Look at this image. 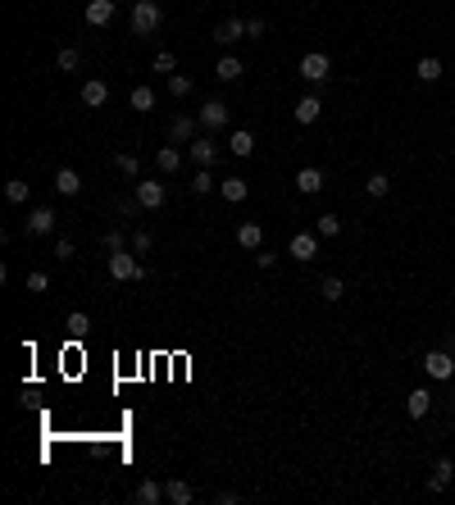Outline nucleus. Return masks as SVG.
<instances>
[{"mask_svg":"<svg viewBox=\"0 0 455 505\" xmlns=\"http://www.w3.org/2000/svg\"><path fill=\"white\" fill-rule=\"evenodd\" d=\"M110 278H114V283H141L146 269H141L137 250H114V255H110Z\"/></svg>","mask_w":455,"mask_h":505,"instance_id":"f257e3e1","label":"nucleus"},{"mask_svg":"<svg viewBox=\"0 0 455 505\" xmlns=\"http://www.w3.org/2000/svg\"><path fill=\"white\" fill-rule=\"evenodd\" d=\"M160 23H164V14H160L155 0H132V32L137 37H150Z\"/></svg>","mask_w":455,"mask_h":505,"instance_id":"f03ea898","label":"nucleus"},{"mask_svg":"<svg viewBox=\"0 0 455 505\" xmlns=\"http://www.w3.org/2000/svg\"><path fill=\"white\" fill-rule=\"evenodd\" d=\"M328 73H333V60H328L323 51L301 55V77H305V82H328Z\"/></svg>","mask_w":455,"mask_h":505,"instance_id":"7ed1b4c3","label":"nucleus"},{"mask_svg":"<svg viewBox=\"0 0 455 505\" xmlns=\"http://www.w3.org/2000/svg\"><path fill=\"white\" fill-rule=\"evenodd\" d=\"M196 119H200V128H205V132H219V128H228L232 110H228L224 101H205V105H200V114H196Z\"/></svg>","mask_w":455,"mask_h":505,"instance_id":"20e7f679","label":"nucleus"},{"mask_svg":"<svg viewBox=\"0 0 455 505\" xmlns=\"http://www.w3.org/2000/svg\"><path fill=\"white\" fill-rule=\"evenodd\" d=\"M196 128H200V119H191V114H173L169 141H173V146H191V141H196Z\"/></svg>","mask_w":455,"mask_h":505,"instance_id":"39448f33","label":"nucleus"},{"mask_svg":"<svg viewBox=\"0 0 455 505\" xmlns=\"http://www.w3.org/2000/svg\"><path fill=\"white\" fill-rule=\"evenodd\" d=\"M287 255L301 260V264H309V260L319 255V232H296V237L287 241Z\"/></svg>","mask_w":455,"mask_h":505,"instance_id":"423d86ee","label":"nucleus"},{"mask_svg":"<svg viewBox=\"0 0 455 505\" xmlns=\"http://www.w3.org/2000/svg\"><path fill=\"white\" fill-rule=\"evenodd\" d=\"M187 155L200 164V169H214V164H219V155H224V151H219V141H214V137H196V141L187 146Z\"/></svg>","mask_w":455,"mask_h":505,"instance_id":"0eeeda50","label":"nucleus"},{"mask_svg":"<svg viewBox=\"0 0 455 505\" xmlns=\"http://www.w3.org/2000/svg\"><path fill=\"white\" fill-rule=\"evenodd\" d=\"M423 373L437 378V383H447V378H455V360H451L447 351H428V355H423Z\"/></svg>","mask_w":455,"mask_h":505,"instance_id":"6e6552de","label":"nucleus"},{"mask_svg":"<svg viewBox=\"0 0 455 505\" xmlns=\"http://www.w3.org/2000/svg\"><path fill=\"white\" fill-rule=\"evenodd\" d=\"M82 105H86V110H101V105H110V82H101V77H86V82H82Z\"/></svg>","mask_w":455,"mask_h":505,"instance_id":"1a4fd4ad","label":"nucleus"},{"mask_svg":"<svg viewBox=\"0 0 455 505\" xmlns=\"http://www.w3.org/2000/svg\"><path fill=\"white\" fill-rule=\"evenodd\" d=\"M137 205H141V210H160V205H164V182L137 178Z\"/></svg>","mask_w":455,"mask_h":505,"instance_id":"9d476101","label":"nucleus"},{"mask_svg":"<svg viewBox=\"0 0 455 505\" xmlns=\"http://www.w3.org/2000/svg\"><path fill=\"white\" fill-rule=\"evenodd\" d=\"M428 410H432V392L428 387H414V392L405 396V414H410V419H428Z\"/></svg>","mask_w":455,"mask_h":505,"instance_id":"9b49d317","label":"nucleus"},{"mask_svg":"<svg viewBox=\"0 0 455 505\" xmlns=\"http://www.w3.org/2000/svg\"><path fill=\"white\" fill-rule=\"evenodd\" d=\"M210 37H214L219 46H232V41H241V37H246V18H224V23H219V27H214Z\"/></svg>","mask_w":455,"mask_h":505,"instance_id":"f8f14e48","label":"nucleus"},{"mask_svg":"<svg viewBox=\"0 0 455 505\" xmlns=\"http://www.w3.org/2000/svg\"><path fill=\"white\" fill-rule=\"evenodd\" d=\"M323 187H328L323 169H301V173H296V191H301V196H319Z\"/></svg>","mask_w":455,"mask_h":505,"instance_id":"ddd939ff","label":"nucleus"},{"mask_svg":"<svg viewBox=\"0 0 455 505\" xmlns=\"http://www.w3.org/2000/svg\"><path fill=\"white\" fill-rule=\"evenodd\" d=\"M55 210H46V205H37L32 215H27V232H32V237H46V232H55Z\"/></svg>","mask_w":455,"mask_h":505,"instance_id":"4468645a","label":"nucleus"},{"mask_svg":"<svg viewBox=\"0 0 455 505\" xmlns=\"http://www.w3.org/2000/svg\"><path fill=\"white\" fill-rule=\"evenodd\" d=\"M82 18L91 27H105L114 18V0H86V9H82Z\"/></svg>","mask_w":455,"mask_h":505,"instance_id":"2eb2a0df","label":"nucleus"},{"mask_svg":"<svg viewBox=\"0 0 455 505\" xmlns=\"http://www.w3.org/2000/svg\"><path fill=\"white\" fill-rule=\"evenodd\" d=\"M164 501L191 505V501H196V487H191V482H182V478H169V482H164Z\"/></svg>","mask_w":455,"mask_h":505,"instance_id":"dca6fc26","label":"nucleus"},{"mask_svg":"<svg viewBox=\"0 0 455 505\" xmlns=\"http://www.w3.org/2000/svg\"><path fill=\"white\" fill-rule=\"evenodd\" d=\"M292 114H296V123H301V128H309V123H319V114H323V105H319V96H301Z\"/></svg>","mask_w":455,"mask_h":505,"instance_id":"f3484780","label":"nucleus"},{"mask_svg":"<svg viewBox=\"0 0 455 505\" xmlns=\"http://www.w3.org/2000/svg\"><path fill=\"white\" fill-rule=\"evenodd\" d=\"M451 478H455V460H451V455H442V460L432 464V478H428V492H442V487H447Z\"/></svg>","mask_w":455,"mask_h":505,"instance_id":"a211bd4d","label":"nucleus"},{"mask_svg":"<svg viewBox=\"0 0 455 505\" xmlns=\"http://www.w3.org/2000/svg\"><path fill=\"white\" fill-rule=\"evenodd\" d=\"M237 246L241 250H259L264 246V228H259V223H241L237 228Z\"/></svg>","mask_w":455,"mask_h":505,"instance_id":"6ab92c4d","label":"nucleus"},{"mask_svg":"<svg viewBox=\"0 0 455 505\" xmlns=\"http://www.w3.org/2000/svg\"><path fill=\"white\" fill-rule=\"evenodd\" d=\"M155 164H160V173H178L182 169V151H178V146H160V151H155Z\"/></svg>","mask_w":455,"mask_h":505,"instance_id":"aec40b11","label":"nucleus"},{"mask_svg":"<svg viewBox=\"0 0 455 505\" xmlns=\"http://www.w3.org/2000/svg\"><path fill=\"white\" fill-rule=\"evenodd\" d=\"M228 151L237 155V160H250V155H255V137H250L246 128H237V132L228 137Z\"/></svg>","mask_w":455,"mask_h":505,"instance_id":"412c9836","label":"nucleus"},{"mask_svg":"<svg viewBox=\"0 0 455 505\" xmlns=\"http://www.w3.org/2000/svg\"><path fill=\"white\" fill-rule=\"evenodd\" d=\"M241 73H246V64H241L237 55H224V60L214 64V77H219V82H237Z\"/></svg>","mask_w":455,"mask_h":505,"instance_id":"4be33fe9","label":"nucleus"},{"mask_svg":"<svg viewBox=\"0 0 455 505\" xmlns=\"http://www.w3.org/2000/svg\"><path fill=\"white\" fill-rule=\"evenodd\" d=\"M219 191H224V200H232V205H241V200H246V178H237V173H232V178H224L219 182Z\"/></svg>","mask_w":455,"mask_h":505,"instance_id":"5701e85b","label":"nucleus"},{"mask_svg":"<svg viewBox=\"0 0 455 505\" xmlns=\"http://www.w3.org/2000/svg\"><path fill=\"white\" fill-rule=\"evenodd\" d=\"M132 501H137V505H160L164 501V487H160V482H137V492H132Z\"/></svg>","mask_w":455,"mask_h":505,"instance_id":"b1692460","label":"nucleus"},{"mask_svg":"<svg viewBox=\"0 0 455 505\" xmlns=\"http://www.w3.org/2000/svg\"><path fill=\"white\" fill-rule=\"evenodd\" d=\"M414 77H419V82H437L442 77V60L437 55H423V60L414 64Z\"/></svg>","mask_w":455,"mask_h":505,"instance_id":"393cba45","label":"nucleus"},{"mask_svg":"<svg viewBox=\"0 0 455 505\" xmlns=\"http://www.w3.org/2000/svg\"><path fill=\"white\" fill-rule=\"evenodd\" d=\"M55 191H60V196H77V191H82V178H77L73 169H60L55 173Z\"/></svg>","mask_w":455,"mask_h":505,"instance_id":"a878e982","label":"nucleus"},{"mask_svg":"<svg viewBox=\"0 0 455 505\" xmlns=\"http://www.w3.org/2000/svg\"><path fill=\"white\" fill-rule=\"evenodd\" d=\"M128 105H132L137 114H150V110H155V91H150V87H132Z\"/></svg>","mask_w":455,"mask_h":505,"instance_id":"bb28decb","label":"nucleus"},{"mask_svg":"<svg viewBox=\"0 0 455 505\" xmlns=\"http://www.w3.org/2000/svg\"><path fill=\"white\" fill-rule=\"evenodd\" d=\"M364 191H369V196H387V191H392V178H387V173H369V178H364Z\"/></svg>","mask_w":455,"mask_h":505,"instance_id":"cd10ccee","label":"nucleus"},{"mask_svg":"<svg viewBox=\"0 0 455 505\" xmlns=\"http://www.w3.org/2000/svg\"><path fill=\"white\" fill-rule=\"evenodd\" d=\"M55 64H60V73H73L77 64H82V51H77V46H64V51L55 55Z\"/></svg>","mask_w":455,"mask_h":505,"instance_id":"c85d7f7f","label":"nucleus"},{"mask_svg":"<svg viewBox=\"0 0 455 505\" xmlns=\"http://www.w3.org/2000/svg\"><path fill=\"white\" fill-rule=\"evenodd\" d=\"M114 164H119V173H128V178H141V155H114Z\"/></svg>","mask_w":455,"mask_h":505,"instance_id":"c756f323","label":"nucleus"},{"mask_svg":"<svg viewBox=\"0 0 455 505\" xmlns=\"http://www.w3.org/2000/svg\"><path fill=\"white\" fill-rule=\"evenodd\" d=\"M5 200H9V205H23V200H27V182L23 178H9L5 182Z\"/></svg>","mask_w":455,"mask_h":505,"instance_id":"7c9ffc66","label":"nucleus"},{"mask_svg":"<svg viewBox=\"0 0 455 505\" xmlns=\"http://www.w3.org/2000/svg\"><path fill=\"white\" fill-rule=\"evenodd\" d=\"M169 96H173V101L191 96V77H187V73H169Z\"/></svg>","mask_w":455,"mask_h":505,"instance_id":"2f4dec72","label":"nucleus"},{"mask_svg":"<svg viewBox=\"0 0 455 505\" xmlns=\"http://www.w3.org/2000/svg\"><path fill=\"white\" fill-rule=\"evenodd\" d=\"M319 296H323V300H342L346 296V283H342V278H323V283H319Z\"/></svg>","mask_w":455,"mask_h":505,"instance_id":"473e14b6","label":"nucleus"},{"mask_svg":"<svg viewBox=\"0 0 455 505\" xmlns=\"http://www.w3.org/2000/svg\"><path fill=\"white\" fill-rule=\"evenodd\" d=\"M64 328H69L73 337H86V328H91V319H86L82 309H73V314H69V324H64Z\"/></svg>","mask_w":455,"mask_h":505,"instance_id":"72a5a7b5","label":"nucleus"},{"mask_svg":"<svg viewBox=\"0 0 455 505\" xmlns=\"http://www.w3.org/2000/svg\"><path fill=\"white\" fill-rule=\"evenodd\" d=\"M27 291H32V296H41V291H51V278H46L41 269H32V274H27Z\"/></svg>","mask_w":455,"mask_h":505,"instance_id":"f704fd0d","label":"nucleus"},{"mask_svg":"<svg viewBox=\"0 0 455 505\" xmlns=\"http://www.w3.org/2000/svg\"><path fill=\"white\" fill-rule=\"evenodd\" d=\"M337 232H342V219H337V215H323V219H319V237H337Z\"/></svg>","mask_w":455,"mask_h":505,"instance_id":"c9c22d12","label":"nucleus"},{"mask_svg":"<svg viewBox=\"0 0 455 505\" xmlns=\"http://www.w3.org/2000/svg\"><path fill=\"white\" fill-rule=\"evenodd\" d=\"M155 73H164V77H169V73H178V64H173V55H169V51H160V55H155Z\"/></svg>","mask_w":455,"mask_h":505,"instance_id":"e433bc0d","label":"nucleus"},{"mask_svg":"<svg viewBox=\"0 0 455 505\" xmlns=\"http://www.w3.org/2000/svg\"><path fill=\"white\" fill-rule=\"evenodd\" d=\"M210 187H214V182H210V169H200L196 178H191V191H196V196H210Z\"/></svg>","mask_w":455,"mask_h":505,"instance_id":"4c0bfd02","label":"nucleus"},{"mask_svg":"<svg viewBox=\"0 0 455 505\" xmlns=\"http://www.w3.org/2000/svg\"><path fill=\"white\" fill-rule=\"evenodd\" d=\"M264 37V18H246V41H259Z\"/></svg>","mask_w":455,"mask_h":505,"instance_id":"58836bf2","label":"nucleus"},{"mask_svg":"<svg viewBox=\"0 0 455 505\" xmlns=\"http://www.w3.org/2000/svg\"><path fill=\"white\" fill-rule=\"evenodd\" d=\"M132 250H137V255H146V250H150V232H132Z\"/></svg>","mask_w":455,"mask_h":505,"instance_id":"ea45409f","label":"nucleus"},{"mask_svg":"<svg viewBox=\"0 0 455 505\" xmlns=\"http://www.w3.org/2000/svg\"><path fill=\"white\" fill-rule=\"evenodd\" d=\"M105 250H110V255L114 250H128V237H123V232H110V237H105Z\"/></svg>","mask_w":455,"mask_h":505,"instance_id":"a19ab883","label":"nucleus"},{"mask_svg":"<svg viewBox=\"0 0 455 505\" xmlns=\"http://www.w3.org/2000/svg\"><path fill=\"white\" fill-rule=\"evenodd\" d=\"M73 255H77V250H73V241H69V237L55 241V260H73Z\"/></svg>","mask_w":455,"mask_h":505,"instance_id":"79ce46f5","label":"nucleus"},{"mask_svg":"<svg viewBox=\"0 0 455 505\" xmlns=\"http://www.w3.org/2000/svg\"><path fill=\"white\" fill-rule=\"evenodd\" d=\"M274 260H278V255H274V250H264V246H259V250H255V264H259V269H274Z\"/></svg>","mask_w":455,"mask_h":505,"instance_id":"37998d69","label":"nucleus"}]
</instances>
